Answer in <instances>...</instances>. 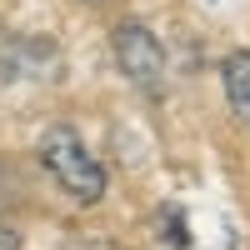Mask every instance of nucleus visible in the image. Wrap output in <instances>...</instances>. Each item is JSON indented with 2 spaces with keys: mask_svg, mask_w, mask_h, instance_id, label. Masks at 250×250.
<instances>
[{
  "mask_svg": "<svg viewBox=\"0 0 250 250\" xmlns=\"http://www.w3.org/2000/svg\"><path fill=\"white\" fill-rule=\"evenodd\" d=\"M40 165L50 170V180L75 205H95L105 195V170H100V160L85 150V140H80L70 125H50V130L40 135Z\"/></svg>",
  "mask_w": 250,
  "mask_h": 250,
  "instance_id": "obj_1",
  "label": "nucleus"
},
{
  "mask_svg": "<svg viewBox=\"0 0 250 250\" xmlns=\"http://www.w3.org/2000/svg\"><path fill=\"white\" fill-rule=\"evenodd\" d=\"M115 65L125 70V80H135V90L155 95L160 80H165V50L150 25H140V20H125L115 25Z\"/></svg>",
  "mask_w": 250,
  "mask_h": 250,
  "instance_id": "obj_2",
  "label": "nucleus"
},
{
  "mask_svg": "<svg viewBox=\"0 0 250 250\" xmlns=\"http://www.w3.org/2000/svg\"><path fill=\"white\" fill-rule=\"evenodd\" d=\"M220 80H225V100L240 125H250V50H230L220 60Z\"/></svg>",
  "mask_w": 250,
  "mask_h": 250,
  "instance_id": "obj_3",
  "label": "nucleus"
},
{
  "mask_svg": "<svg viewBox=\"0 0 250 250\" xmlns=\"http://www.w3.org/2000/svg\"><path fill=\"white\" fill-rule=\"evenodd\" d=\"M65 250H120L115 240H105V235H70L65 240Z\"/></svg>",
  "mask_w": 250,
  "mask_h": 250,
  "instance_id": "obj_4",
  "label": "nucleus"
},
{
  "mask_svg": "<svg viewBox=\"0 0 250 250\" xmlns=\"http://www.w3.org/2000/svg\"><path fill=\"white\" fill-rule=\"evenodd\" d=\"M0 250H20V235L10 230V225H0Z\"/></svg>",
  "mask_w": 250,
  "mask_h": 250,
  "instance_id": "obj_5",
  "label": "nucleus"
},
{
  "mask_svg": "<svg viewBox=\"0 0 250 250\" xmlns=\"http://www.w3.org/2000/svg\"><path fill=\"white\" fill-rule=\"evenodd\" d=\"M5 55H10V35L0 30V65H5Z\"/></svg>",
  "mask_w": 250,
  "mask_h": 250,
  "instance_id": "obj_6",
  "label": "nucleus"
}]
</instances>
